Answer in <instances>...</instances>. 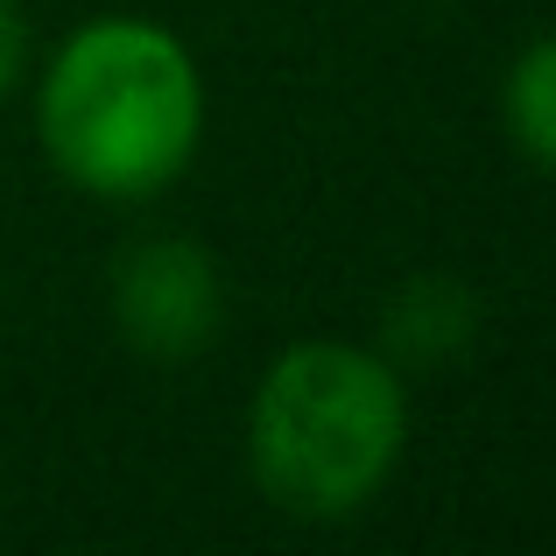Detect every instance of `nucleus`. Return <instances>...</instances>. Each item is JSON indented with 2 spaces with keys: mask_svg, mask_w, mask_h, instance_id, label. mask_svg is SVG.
<instances>
[{
  "mask_svg": "<svg viewBox=\"0 0 556 556\" xmlns=\"http://www.w3.org/2000/svg\"><path fill=\"white\" fill-rule=\"evenodd\" d=\"M42 163L99 204H149L204 149V71L177 28L92 14L36 78Z\"/></svg>",
  "mask_w": 556,
  "mask_h": 556,
  "instance_id": "f257e3e1",
  "label": "nucleus"
},
{
  "mask_svg": "<svg viewBox=\"0 0 556 556\" xmlns=\"http://www.w3.org/2000/svg\"><path fill=\"white\" fill-rule=\"evenodd\" d=\"M408 388L380 345L296 339L247 402V479L289 521H353L394 486Z\"/></svg>",
  "mask_w": 556,
  "mask_h": 556,
  "instance_id": "f03ea898",
  "label": "nucleus"
},
{
  "mask_svg": "<svg viewBox=\"0 0 556 556\" xmlns=\"http://www.w3.org/2000/svg\"><path fill=\"white\" fill-rule=\"evenodd\" d=\"M106 311L127 353L155 359V367H184L226 325V275H218L212 247L184 240V232H149L113 261Z\"/></svg>",
  "mask_w": 556,
  "mask_h": 556,
  "instance_id": "7ed1b4c3",
  "label": "nucleus"
},
{
  "mask_svg": "<svg viewBox=\"0 0 556 556\" xmlns=\"http://www.w3.org/2000/svg\"><path fill=\"white\" fill-rule=\"evenodd\" d=\"M501 127H507V141H515V155L529 169L556 163V42L549 36H529L521 56L507 64V78H501Z\"/></svg>",
  "mask_w": 556,
  "mask_h": 556,
  "instance_id": "20e7f679",
  "label": "nucleus"
},
{
  "mask_svg": "<svg viewBox=\"0 0 556 556\" xmlns=\"http://www.w3.org/2000/svg\"><path fill=\"white\" fill-rule=\"evenodd\" d=\"M28 50H36V36H28L22 0H0V99H14V85L28 78Z\"/></svg>",
  "mask_w": 556,
  "mask_h": 556,
  "instance_id": "39448f33",
  "label": "nucleus"
}]
</instances>
